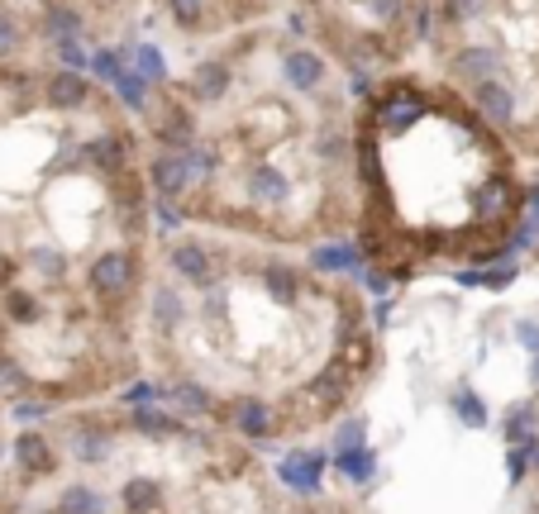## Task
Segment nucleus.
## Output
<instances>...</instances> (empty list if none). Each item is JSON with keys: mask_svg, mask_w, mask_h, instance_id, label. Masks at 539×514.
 I'll return each instance as SVG.
<instances>
[{"mask_svg": "<svg viewBox=\"0 0 539 514\" xmlns=\"http://www.w3.org/2000/svg\"><path fill=\"white\" fill-rule=\"evenodd\" d=\"M158 243L134 105L77 62H0V400L58 414L139 386Z\"/></svg>", "mask_w": 539, "mask_h": 514, "instance_id": "nucleus-1", "label": "nucleus"}, {"mask_svg": "<svg viewBox=\"0 0 539 514\" xmlns=\"http://www.w3.org/2000/svg\"><path fill=\"white\" fill-rule=\"evenodd\" d=\"M377 377L382 319L363 281L292 248L158 233L139 310L153 410L272 457L349 424Z\"/></svg>", "mask_w": 539, "mask_h": 514, "instance_id": "nucleus-2", "label": "nucleus"}, {"mask_svg": "<svg viewBox=\"0 0 539 514\" xmlns=\"http://www.w3.org/2000/svg\"><path fill=\"white\" fill-rule=\"evenodd\" d=\"M353 95L296 24L187 48L134 110L153 210L292 253L349 243Z\"/></svg>", "mask_w": 539, "mask_h": 514, "instance_id": "nucleus-3", "label": "nucleus"}, {"mask_svg": "<svg viewBox=\"0 0 539 514\" xmlns=\"http://www.w3.org/2000/svg\"><path fill=\"white\" fill-rule=\"evenodd\" d=\"M535 186L516 148L420 62L353 95V229L372 281L410 290L482 272L525 239Z\"/></svg>", "mask_w": 539, "mask_h": 514, "instance_id": "nucleus-4", "label": "nucleus"}, {"mask_svg": "<svg viewBox=\"0 0 539 514\" xmlns=\"http://www.w3.org/2000/svg\"><path fill=\"white\" fill-rule=\"evenodd\" d=\"M172 414L81 405L29 414L0 457V514H162Z\"/></svg>", "mask_w": 539, "mask_h": 514, "instance_id": "nucleus-5", "label": "nucleus"}, {"mask_svg": "<svg viewBox=\"0 0 539 514\" xmlns=\"http://www.w3.org/2000/svg\"><path fill=\"white\" fill-rule=\"evenodd\" d=\"M416 62L539 167V0H430Z\"/></svg>", "mask_w": 539, "mask_h": 514, "instance_id": "nucleus-6", "label": "nucleus"}, {"mask_svg": "<svg viewBox=\"0 0 539 514\" xmlns=\"http://www.w3.org/2000/svg\"><path fill=\"white\" fill-rule=\"evenodd\" d=\"M162 514H372V505L344 485H296L268 453L172 420Z\"/></svg>", "mask_w": 539, "mask_h": 514, "instance_id": "nucleus-7", "label": "nucleus"}, {"mask_svg": "<svg viewBox=\"0 0 539 514\" xmlns=\"http://www.w3.org/2000/svg\"><path fill=\"white\" fill-rule=\"evenodd\" d=\"M430 0H286L296 29L353 81H372L420 58Z\"/></svg>", "mask_w": 539, "mask_h": 514, "instance_id": "nucleus-8", "label": "nucleus"}, {"mask_svg": "<svg viewBox=\"0 0 539 514\" xmlns=\"http://www.w3.org/2000/svg\"><path fill=\"white\" fill-rule=\"evenodd\" d=\"M144 20L139 0H0V62L110 48Z\"/></svg>", "mask_w": 539, "mask_h": 514, "instance_id": "nucleus-9", "label": "nucleus"}, {"mask_svg": "<svg viewBox=\"0 0 539 514\" xmlns=\"http://www.w3.org/2000/svg\"><path fill=\"white\" fill-rule=\"evenodd\" d=\"M139 10L144 20H153L162 34L187 48L286 20V0H139Z\"/></svg>", "mask_w": 539, "mask_h": 514, "instance_id": "nucleus-10", "label": "nucleus"}, {"mask_svg": "<svg viewBox=\"0 0 539 514\" xmlns=\"http://www.w3.org/2000/svg\"><path fill=\"white\" fill-rule=\"evenodd\" d=\"M10 414H15V410H10L5 400H0V457H5V448H10V434H15V424H10Z\"/></svg>", "mask_w": 539, "mask_h": 514, "instance_id": "nucleus-11", "label": "nucleus"}]
</instances>
